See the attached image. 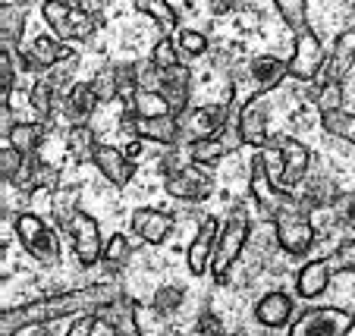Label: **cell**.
<instances>
[{"label": "cell", "instance_id": "6da1fadb", "mask_svg": "<svg viewBox=\"0 0 355 336\" xmlns=\"http://www.w3.org/2000/svg\"><path fill=\"white\" fill-rule=\"evenodd\" d=\"M120 296H123L120 286L104 280V283L82 286V290H69V292H57V296H47V299H35V302L16 305V308H3V315H0V330H3V336H16L19 330L44 327V324L60 321V317L92 315V311L104 308V305H110Z\"/></svg>", "mask_w": 355, "mask_h": 336}, {"label": "cell", "instance_id": "7a4b0ae2", "mask_svg": "<svg viewBox=\"0 0 355 336\" xmlns=\"http://www.w3.org/2000/svg\"><path fill=\"white\" fill-rule=\"evenodd\" d=\"M13 229L16 239H19L22 251L32 258L41 267H54L63 258V245H60V233H57L44 217L32 214V211H19L13 217Z\"/></svg>", "mask_w": 355, "mask_h": 336}, {"label": "cell", "instance_id": "3957f363", "mask_svg": "<svg viewBox=\"0 0 355 336\" xmlns=\"http://www.w3.org/2000/svg\"><path fill=\"white\" fill-rule=\"evenodd\" d=\"M248 229H252V223H248L245 204H236V208L230 211L227 223L220 227L214 258H211V276H214V283H227L230 270H233V264L242 258V249H245V242H248Z\"/></svg>", "mask_w": 355, "mask_h": 336}, {"label": "cell", "instance_id": "277c9868", "mask_svg": "<svg viewBox=\"0 0 355 336\" xmlns=\"http://www.w3.org/2000/svg\"><path fill=\"white\" fill-rule=\"evenodd\" d=\"M161 173H164V188H167L170 198H180V202H205L211 195V182L208 176L198 170V163L189 161V154H176L170 151L161 161Z\"/></svg>", "mask_w": 355, "mask_h": 336}, {"label": "cell", "instance_id": "5b68a950", "mask_svg": "<svg viewBox=\"0 0 355 336\" xmlns=\"http://www.w3.org/2000/svg\"><path fill=\"white\" fill-rule=\"evenodd\" d=\"M248 188H252V198H255V204L261 208V214L268 217L270 223H274V217L280 214V211L302 204L299 195H293L289 188L277 186V179L268 170V157L264 154L252 157V167H248Z\"/></svg>", "mask_w": 355, "mask_h": 336}, {"label": "cell", "instance_id": "8992f818", "mask_svg": "<svg viewBox=\"0 0 355 336\" xmlns=\"http://www.w3.org/2000/svg\"><path fill=\"white\" fill-rule=\"evenodd\" d=\"M355 315L336 305H311L293 324L286 336H349L352 333Z\"/></svg>", "mask_w": 355, "mask_h": 336}, {"label": "cell", "instance_id": "52a82bcc", "mask_svg": "<svg viewBox=\"0 0 355 336\" xmlns=\"http://www.w3.org/2000/svg\"><path fill=\"white\" fill-rule=\"evenodd\" d=\"M274 229H277V242L286 255L302 258L309 255L311 242H315V223H311V208L305 204H295V208H286L274 217Z\"/></svg>", "mask_w": 355, "mask_h": 336}, {"label": "cell", "instance_id": "ba28073f", "mask_svg": "<svg viewBox=\"0 0 355 336\" xmlns=\"http://www.w3.org/2000/svg\"><path fill=\"white\" fill-rule=\"evenodd\" d=\"M274 91H258L245 101V107L236 116V129H239L242 145H252V148L264 151L274 145V135H270V107L268 98Z\"/></svg>", "mask_w": 355, "mask_h": 336}, {"label": "cell", "instance_id": "9c48e42d", "mask_svg": "<svg viewBox=\"0 0 355 336\" xmlns=\"http://www.w3.org/2000/svg\"><path fill=\"white\" fill-rule=\"evenodd\" d=\"M289 76L299 82H311L324 73V63H327V54H324V44L315 32L302 28L295 32V44H293V57H289Z\"/></svg>", "mask_w": 355, "mask_h": 336}, {"label": "cell", "instance_id": "30bf717a", "mask_svg": "<svg viewBox=\"0 0 355 336\" xmlns=\"http://www.w3.org/2000/svg\"><path fill=\"white\" fill-rule=\"evenodd\" d=\"M13 51H16V63H22V69H28V73H51L57 63L76 57L67 41L51 38V35H38L28 47H13Z\"/></svg>", "mask_w": 355, "mask_h": 336}, {"label": "cell", "instance_id": "8fae6325", "mask_svg": "<svg viewBox=\"0 0 355 336\" xmlns=\"http://www.w3.org/2000/svg\"><path fill=\"white\" fill-rule=\"evenodd\" d=\"M69 239H73V251L79 258L82 267H94V264L104 261V239H101V227L88 211H76L73 220L67 227Z\"/></svg>", "mask_w": 355, "mask_h": 336}, {"label": "cell", "instance_id": "7c38bea8", "mask_svg": "<svg viewBox=\"0 0 355 336\" xmlns=\"http://www.w3.org/2000/svg\"><path fill=\"white\" fill-rule=\"evenodd\" d=\"M126 129L141 141H155L164 148H173L176 141L182 139V120L176 114L170 116H135L132 110H126Z\"/></svg>", "mask_w": 355, "mask_h": 336}, {"label": "cell", "instance_id": "4fadbf2b", "mask_svg": "<svg viewBox=\"0 0 355 336\" xmlns=\"http://www.w3.org/2000/svg\"><path fill=\"white\" fill-rule=\"evenodd\" d=\"M274 145H277V151H280V186L293 192V188L302 186L305 176H309L311 151L305 148L299 139H293V135H280V139H274Z\"/></svg>", "mask_w": 355, "mask_h": 336}, {"label": "cell", "instance_id": "5bb4252c", "mask_svg": "<svg viewBox=\"0 0 355 336\" xmlns=\"http://www.w3.org/2000/svg\"><path fill=\"white\" fill-rule=\"evenodd\" d=\"M217 236H220V220L217 217H205L198 223V233L192 236V242L186 249V264L192 276L211 274V258H214V249H217Z\"/></svg>", "mask_w": 355, "mask_h": 336}, {"label": "cell", "instance_id": "9a60e30c", "mask_svg": "<svg viewBox=\"0 0 355 336\" xmlns=\"http://www.w3.org/2000/svg\"><path fill=\"white\" fill-rule=\"evenodd\" d=\"M92 163L98 167V173L116 188L129 186L135 176L132 157H129L126 151L114 148V145H104V141H98V148H94V154H92Z\"/></svg>", "mask_w": 355, "mask_h": 336}, {"label": "cell", "instance_id": "2e32d148", "mask_svg": "<svg viewBox=\"0 0 355 336\" xmlns=\"http://www.w3.org/2000/svg\"><path fill=\"white\" fill-rule=\"evenodd\" d=\"M236 145H242V139H239V129H233V123H230L223 132L208 135V139L189 141L186 154H189V161H192V163H198V167H208V163L223 161V157L230 154V148H236Z\"/></svg>", "mask_w": 355, "mask_h": 336}, {"label": "cell", "instance_id": "e0dca14e", "mask_svg": "<svg viewBox=\"0 0 355 336\" xmlns=\"http://www.w3.org/2000/svg\"><path fill=\"white\" fill-rule=\"evenodd\" d=\"M230 116H233V110L227 107V104H211V107H195L189 110V114H182V132L192 135L195 139H208V135H217L223 132V129L230 126Z\"/></svg>", "mask_w": 355, "mask_h": 336}, {"label": "cell", "instance_id": "ac0fdd59", "mask_svg": "<svg viewBox=\"0 0 355 336\" xmlns=\"http://www.w3.org/2000/svg\"><path fill=\"white\" fill-rule=\"evenodd\" d=\"M129 223H132V233L139 236L141 242L161 245V242H167V236L173 233L176 220L170 211H161V208H135Z\"/></svg>", "mask_w": 355, "mask_h": 336}, {"label": "cell", "instance_id": "d6986e66", "mask_svg": "<svg viewBox=\"0 0 355 336\" xmlns=\"http://www.w3.org/2000/svg\"><path fill=\"white\" fill-rule=\"evenodd\" d=\"M293 308H295V302H293V296H289V292L270 290V292H264V296L255 302L252 315H255V321L261 324V327L283 330V327H289V321H293Z\"/></svg>", "mask_w": 355, "mask_h": 336}, {"label": "cell", "instance_id": "ffe728a7", "mask_svg": "<svg viewBox=\"0 0 355 336\" xmlns=\"http://www.w3.org/2000/svg\"><path fill=\"white\" fill-rule=\"evenodd\" d=\"M334 267H330V258H315V261L302 264L299 274H295V292H299L305 302H315L327 292Z\"/></svg>", "mask_w": 355, "mask_h": 336}, {"label": "cell", "instance_id": "44dd1931", "mask_svg": "<svg viewBox=\"0 0 355 336\" xmlns=\"http://www.w3.org/2000/svg\"><path fill=\"white\" fill-rule=\"evenodd\" d=\"M101 324H107V330L114 336H141L139 333V321H135V302H129L126 296L114 299L110 305L94 311Z\"/></svg>", "mask_w": 355, "mask_h": 336}, {"label": "cell", "instance_id": "7402d4cb", "mask_svg": "<svg viewBox=\"0 0 355 336\" xmlns=\"http://www.w3.org/2000/svg\"><path fill=\"white\" fill-rule=\"evenodd\" d=\"M355 63V28H346V32L336 35L334 51L327 54V63H324V82H343L346 73Z\"/></svg>", "mask_w": 355, "mask_h": 336}, {"label": "cell", "instance_id": "603a6c76", "mask_svg": "<svg viewBox=\"0 0 355 336\" xmlns=\"http://www.w3.org/2000/svg\"><path fill=\"white\" fill-rule=\"evenodd\" d=\"M157 91L170 101L173 114L182 116L189 107V94H192V73H189L182 63L173 69H167V73H161V88H157Z\"/></svg>", "mask_w": 355, "mask_h": 336}, {"label": "cell", "instance_id": "cb8c5ba5", "mask_svg": "<svg viewBox=\"0 0 355 336\" xmlns=\"http://www.w3.org/2000/svg\"><path fill=\"white\" fill-rule=\"evenodd\" d=\"M248 76L255 82L258 91H277L283 85V79L289 76V63H283L280 57H255L248 63Z\"/></svg>", "mask_w": 355, "mask_h": 336}, {"label": "cell", "instance_id": "d4e9b609", "mask_svg": "<svg viewBox=\"0 0 355 336\" xmlns=\"http://www.w3.org/2000/svg\"><path fill=\"white\" fill-rule=\"evenodd\" d=\"M41 16L57 32L60 41H76V3H69V0H44Z\"/></svg>", "mask_w": 355, "mask_h": 336}, {"label": "cell", "instance_id": "484cf974", "mask_svg": "<svg viewBox=\"0 0 355 336\" xmlns=\"http://www.w3.org/2000/svg\"><path fill=\"white\" fill-rule=\"evenodd\" d=\"M98 94H94L92 82H76L73 88H69V94H63V110H67L69 123L73 126H79V123H85L88 116L94 114V107H98Z\"/></svg>", "mask_w": 355, "mask_h": 336}, {"label": "cell", "instance_id": "4316f807", "mask_svg": "<svg viewBox=\"0 0 355 336\" xmlns=\"http://www.w3.org/2000/svg\"><path fill=\"white\" fill-rule=\"evenodd\" d=\"M47 132H44V123H13L7 132V145L10 148H16L19 154L26 157H35L41 151V145H44Z\"/></svg>", "mask_w": 355, "mask_h": 336}, {"label": "cell", "instance_id": "83f0119b", "mask_svg": "<svg viewBox=\"0 0 355 336\" xmlns=\"http://www.w3.org/2000/svg\"><path fill=\"white\" fill-rule=\"evenodd\" d=\"M135 10L145 13V16H151V19L161 26L164 35L180 32V13L170 7V0H135Z\"/></svg>", "mask_w": 355, "mask_h": 336}, {"label": "cell", "instance_id": "f1b7e54d", "mask_svg": "<svg viewBox=\"0 0 355 336\" xmlns=\"http://www.w3.org/2000/svg\"><path fill=\"white\" fill-rule=\"evenodd\" d=\"M126 110H132L135 116H170L173 114L167 98L161 91H151V88H139V94L132 98V104Z\"/></svg>", "mask_w": 355, "mask_h": 336}, {"label": "cell", "instance_id": "f546056e", "mask_svg": "<svg viewBox=\"0 0 355 336\" xmlns=\"http://www.w3.org/2000/svg\"><path fill=\"white\" fill-rule=\"evenodd\" d=\"M132 261V242H129V236L126 233H114L104 242V267H110V270H123L126 264Z\"/></svg>", "mask_w": 355, "mask_h": 336}, {"label": "cell", "instance_id": "4dcf8cb0", "mask_svg": "<svg viewBox=\"0 0 355 336\" xmlns=\"http://www.w3.org/2000/svg\"><path fill=\"white\" fill-rule=\"evenodd\" d=\"M57 88L51 85L47 79H38L32 85V91H28V101H32V107H35V114H38V123H47L51 120V114H54V107H57Z\"/></svg>", "mask_w": 355, "mask_h": 336}, {"label": "cell", "instance_id": "1f68e13d", "mask_svg": "<svg viewBox=\"0 0 355 336\" xmlns=\"http://www.w3.org/2000/svg\"><path fill=\"white\" fill-rule=\"evenodd\" d=\"M280 19L286 22L289 32H302L309 28V0H274Z\"/></svg>", "mask_w": 355, "mask_h": 336}, {"label": "cell", "instance_id": "d6a6232c", "mask_svg": "<svg viewBox=\"0 0 355 336\" xmlns=\"http://www.w3.org/2000/svg\"><path fill=\"white\" fill-rule=\"evenodd\" d=\"M94 148H98V139H94V132L85 126V123H79V126H73L67 132V151L76 154L79 161H92Z\"/></svg>", "mask_w": 355, "mask_h": 336}, {"label": "cell", "instance_id": "836d02e7", "mask_svg": "<svg viewBox=\"0 0 355 336\" xmlns=\"http://www.w3.org/2000/svg\"><path fill=\"white\" fill-rule=\"evenodd\" d=\"M321 126H324V132H330L334 139H343V141H349V145H355V114H346V110L321 114Z\"/></svg>", "mask_w": 355, "mask_h": 336}, {"label": "cell", "instance_id": "e575fe53", "mask_svg": "<svg viewBox=\"0 0 355 336\" xmlns=\"http://www.w3.org/2000/svg\"><path fill=\"white\" fill-rule=\"evenodd\" d=\"M22 28H26V13L19 3H3V47H19Z\"/></svg>", "mask_w": 355, "mask_h": 336}, {"label": "cell", "instance_id": "d590c367", "mask_svg": "<svg viewBox=\"0 0 355 336\" xmlns=\"http://www.w3.org/2000/svg\"><path fill=\"white\" fill-rule=\"evenodd\" d=\"M139 88H141V82H139V63H120L116 67V91H120V101L126 104H132V98L139 94Z\"/></svg>", "mask_w": 355, "mask_h": 336}, {"label": "cell", "instance_id": "8d00e7d4", "mask_svg": "<svg viewBox=\"0 0 355 336\" xmlns=\"http://www.w3.org/2000/svg\"><path fill=\"white\" fill-rule=\"evenodd\" d=\"M13 85H16V51L13 47H3L0 51V101H3V107L10 104Z\"/></svg>", "mask_w": 355, "mask_h": 336}, {"label": "cell", "instance_id": "74e56055", "mask_svg": "<svg viewBox=\"0 0 355 336\" xmlns=\"http://www.w3.org/2000/svg\"><path fill=\"white\" fill-rule=\"evenodd\" d=\"M180 44H176V38H170V35H164L161 41L155 44V51H151V63H155L161 73H167V69L180 67Z\"/></svg>", "mask_w": 355, "mask_h": 336}, {"label": "cell", "instance_id": "f35d334b", "mask_svg": "<svg viewBox=\"0 0 355 336\" xmlns=\"http://www.w3.org/2000/svg\"><path fill=\"white\" fill-rule=\"evenodd\" d=\"M26 154H19L16 148H10V145H3V151H0V176H3V182H13L22 176V170H26Z\"/></svg>", "mask_w": 355, "mask_h": 336}, {"label": "cell", "instance_id": "ab89813d", "mask_svg": "<svg viewBox=\"0 0 355 336\" xmlns=\"http://www.w3.org/2000/svg\"><path fill=\"white\" fill-rule=\"evenodd\" d=\"M315 107L321 110V114L343 110V82H324L315 94Z\"/></svg>", "mask_w": 355, "mask_h": 336}, {"label": "cell", "instance_id": "60d3db41", "mask_svg": "<svg viewBox=\"0 0 355 336\" xmlns=\"http://www.w3.org/2000/svg\"><path fill=\"white\" fill-rule=\"evenodd\" d=\"M92 88L98 94V101H116L120 98V91H116V67L98 69L92 79Z\"/></svg>", "mask_w": 355, "mask_h": 336}, {"label": "cell", "instance_id": "b9f144b4", "mask_svg": "<svg viewBox=\"0 0 355 336\" xmlns=\"http://www.w3.org/2000/svg\"><path fill=\"white\" fill-rule=\"evenodd\" d=\"M330 267H334V274H352L355 270V236L336 245V251L330 255Z\"/></svg>", "mask_w": 355, "mask_h": 336}, {"label": "cell", "instance_id": "7bdbcfd3", "mask_svg": "<svg viewBox=\"0 0 355 336\" xmlns=\"http://www.w3.org/2000/svg\"><path fill=\"white\" fill-rule=\"evenodd\" d=\"M176 44H180V51L189 57L208 54V38L201 32H195V28H180V32H176Z\"/></svg>", "mask_w": 355, "mask_h": 336}, {"label": "cell", "instance_id": "ee69618b", "mask_svg": "<svg viewBox=\"0 0 355 336\" xmlns=\"http://www.w3.org/2000/svg\"><path fill=\"white\" fill-rule=\"evenodd\" d=\"M180 302H182V292L173 290V286H167V290H157V296H155V308L164 311V315L176 311V308H180Z\"/></svg>", "mask_w": 355, "mask_h": 336}, {"label": "cell", "instance_id": "f6af8a7d", "mask_svg": "<svg viewBox=\"0 0 355 336\" xmlns=\"http://www.w3.org/2000/svg\"><path fill=\"white\" fill-rule=\"evenodd\" d=\"M98 324H101V321H98V315H94V311H92V315H79V317L73 321V327L67 330V336H94Z\"/></svg>", "mask_w": 355, "mask_h": 336}, {"label": "cell", "instance_id": "bcb514c9", "mask_svg": "<svg viewBox=\"0 0 355 336\" xmlns=\"http://www.w3.org/2000/svg\"><path fill=\"white\" fill-rule=\"evenodd\" d=\"M336 211H340L343 220L355 229V192H346V195L336 198Z\"/></svg>", "mask_w": 355, "mask_h": 336}, {"label": "cell", "instance_id": "7dc6e473", "mask_svg": "<svg viewBox=\"0 0 355 336\" xmlns=\"http://www.w3.org/2000/svg\"><path fill=\"white\" fill-rule=\"evenodd\" d=\"M79 7L85 13H92L94 19H101V10H104V0H79Z\"/></svg>", "mask_w": 355, "mask_h": 336}, {"label": "cell", "instance_id": "c3c4849f", "mask_svg": "<svg viewBox=\"0 0 355 336\" xmlns=\"http://www.w3.org/2000/svg\"><path fill=\"white\" fill-rule=\"evenodd\" d=\"M211 7H214V13H227L233 7V0H211Z\"/></svg>", "mask_w": 355, "mask_h": 336}, {"label": "cell", "instance_id": "681fc988", "mask_svg": "<svg viewBox=\"0 0 355 336\" xmlns=\"http://www.w3.org/2000/svg\"><path fill=\"white\" fill-rule=\"evenodd\" d=\"M28 336H51V333H44V330H35V327H32V333H28Z\"/></svg>", "mask_w": 355, "mask_h": 336}, {"label": "cell", "instance_id": "f907efd6", "mask_svg": "<svg viewBox=\"0 0 355 336\" xmlns=\"http://www.w3.org/2000/svg\"><path fill=\"white\" fill-rule=\"evenodd\" d=\"M217 336H230V333H217Z\"/></svg>", "mask_w": 355, "mask_h": 336}]
</instances>
